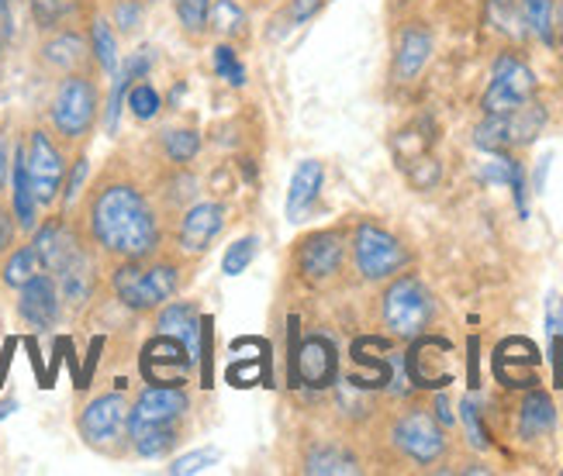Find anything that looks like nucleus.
<instances>
[{"label":"nucleus","mask_w":563,"mask_h":476,"mask_svg":"<svg viewBox=\"0 0 563 476\" xmlns=\"http://www.w3.org/2000/svg\"><path fill=\"white\" fill-rule=\"evenodd\" d=\"M87 221L93 242L118 259L156 256L163 242L156 211L150 208L145 193L129 180H111L97 187L87 208Z\"/></svg>","instance_id":"nucleus-1"},{"label":"nucleus","mask_w":563,"mask_h":476,"mask_svg":"<svg viewBox=\"0 0 563 476\" xmlns=\"http://www.w3.org/2000/svg\"><path fill=\"white\" fill-rule=\"evenodd\" d=\"M187 414V390L153 384L139 394V400L129 411V439L135 453L145 460L166 456L177 445V424Z\"/></svg>","instance_id":"nucleus-2"},{"label":"nucleus","mask_w":563,"mask_h":476,"mask_svg":"<svg viewBox=\"0 0 563 476\" xmlns=\"http://www.w3.org/2000/svg\"><path fill=\"white\" fill-rule=\"evenodd\" d=\"M111 287L118 294V300L129 311H156L163 308L169 297L180 287V269L166 259H121V266L114 269Z\"/></svg>","instance_id":"nucleus-3"},{"label":"nucleus","mask_w":563,"mask_h":476,"mask_svg":"<svg viewBox=\"0 0 563 476\" xmlns=\"http://www.w3.org/2000/svg\"><path fill=\"white\" fill-rule=\"evenodd\" d=\"M380 314L390 335L419 339L432 321V297L415 277H401L384 290Z\"/></svg>","instance_id":"nucleus-4"},{"label":"nucleus","mask_w":563,"mask_h":476,"mask_svg":"<svg viewBox=\"0 0 563 476\" xmlns=\"http://www.w3.org/2000/svg\"><path fill=\"white\" fill-rule=\"evenodd\" d=\"M48 118H53V129L66 142L84 139L97 121V87H93V80L84 77V73H69L53 97Z\"/></svg>","instance_id":"nucleus-5"},{"label":"nucleus","mask_w":563,"mask_h":476,"mask_svg":"<svg viewBox=\"0 0 563 476\" xmlns=\"http://www.w3.org/2000/svg\"><path fill=\"white\" fill-rule=\"evenodd\" d=\"M547 124V111L529 100L519 111H508V114H487V121L477 124L474 142L487 153H501V148H519L536 142V135L543 132Z\"/></svg>","instance_id":"nucleus-6"},{"label":"nucleus","mask_w":563,"mask_h":476,"mask_svg":"<svg viewBox=\"0 0 563 476\" xmlns=\"http://www.w3.org/2000/svg\"><path fill=\"white\" fill-rule=\"evenodd\" d=\"M353 259H356V269L366 280H387L408 263V253L390 232L377 229V224H371V221H363L353 235Z\"/></svg>","instance_id":"nucleus-7"},{"label":"nucleus","mask_w":563,"mask_h":476,"mask_svg":"<svg viewBox=\"0 0 563 476\" xmlns=\"http://www.w3.org/2000/svg\"><path fill=\"white\" fill-rule=\"evenodd\" d=\"M532 97H536L532 69L516 56H501L492 69V84H487V90H484V114L519 111L522 104H529Z\"/></svg>","instance_id":"nucleus-8"},{"label":"nucleus","mask_w":563,"mask_h":476,"mask_svg":"<svg viewBox=\"0 0 563 476\" xmlns=\"http://www.w3.org/2000/svg\"><path fill=\"white\" fill-rule=\"evenodd\" d=\"M24 169H29V180H32L38 204H53L63 180H66V163H63V153L56 148V142L42 129H35L29 135V145H24Z\"/></svg>","instance_id":"nucleus-9"},{"label":"nucleus","mask_w":563,"mask_h":476,"mask_svg":"<svg viewBox=\"0 0 563 476\" xmlns=\"http://www.w3.org/2000/svg\"><path fill=\"white\" fill-rule=\"evenodd\" d=\"M129 400L121 394H101L93 397L80 414V435L93 449H108L129 432Z\"/></svg>","instance_id":"nucleus-10"},{"label":"nucleus","mask_w":563,"mask_h":476,"mask_svg":"<svg viewBox=\"0 0 563 476\" xmlns=\"http://www.w3.org/2000/svg\"><path fill=\"white\" fill-rule=\"evenodd\" d=\"M395 445L401 449V453L415 463H435L439 456L446 453V439H443V429L432 421V414L426 411H408L398 424H395Z\"/></svg>","instance_id":"nucleus-11"},{"label":"nucleus","mask_w":563,"mask_h":476,"mask_svg":"<svg viewBox=\"0 0 563 476\" xmlns=\"http://www.w3.org/2000/svg\"><path fill=\"white\" fill-rule=\"evenodd\" d=\"M190 353L184 348V342L169 339V335H156L142 353V373L150 384H169V387H180L187 377V366H190Z\"/></svg>","instance_id":"nucleus-12"},{"label":"nucleus","mask_w":563,"mask_h":476,"mask_svg":"<svg viewBox=\"0 0 563 476\" xmlns=\"http://www.w3.org/2000/svg\"><path fill=\"white\" fill-rule=\"evenodd\" d=\"M335 377V348L329 339L311 335L290 353V380L305 387H329Z\"/></svg>","instance_id":"nucleus-13"},{"label":"nucleus","mask_w":563,"mask_h":476,"mask_svg":"<svg viewBox=\"0 0 563 476\" xmlns=\"http://www.w3.org/2000/svg\"><path fill=\"white\" fill-rule=\"evenodd\" d=\"M225 229V208L214 204V200H201V204H194L187 214H184V224H180V248L190 256H201L205 248L222 235Z\"/></svg>","instance_id":"nucleus-14"},{"label":"nucleus","mask_w":563,"mask_h":476,"mask_svg":"<svg viewBox=\"0 0 563 476\" xmlns=\"http://www.w3.org/2000/svg\"><path fill=\"white\" fill-rule=\"evenodd\" d=\"M342 266V235L339 232H318L301 242L298 248V269L311 284H322L335 277Z\"/></svg>","instance_id":"nucleus-15"},{"label":"nucleus","mask_w":563,"mask_h":476,"mask_svg":"<svg viewBox=\"0 0 563 476\" xmlns=\"http://www.w3.org/2000/svg\"><path fill=\"white\" fill-rule=\"evenodd\" d=\"M32 245H35V253H38L45 273H59V269H66L73 259H77V256L84 253L80 239L69 232V224H66L63 218L45 221Z\"/></svg>","instance_id":"nucleus-16"},{"label":"nucleus","mask_w":563,"mask_h":476,"mask_svg":"<svg viewBox=\"0 0 563 476\" xmlns=\"http://www.w3.org/2000/svg\"><path fill=\"white\" fill-rule=\"evenodd\" d=\"M18 311L21 318L35 324V329H53L56 318H59V290H56V280L38 273L35 280H29L21 287V297H18Z\"/></svg>","instance_id":"nucleus-17"},{"label":"nucleus","mask_w":563,"mask_h":476,"mask_svg":"<svg viewBox=\"0 0 563 476\" xmlns=\"http://www.w3.org/2000/svg\"><path fill=\"white\" fill-rule=\"evenodd\" d=\"M540 363V353L529 339H508L495 353V373L505 387H532V366Z\"/></svg>","instance_id":"nucleus-18"},{"label":"nucleus","mask_w":563,"mask_h":476,"mask_svg":"<svg viewBox=\"0 0 563 476\" xmlns=\"http://www.w3.org/2000/svg\"><path fill=\"white\" fill-rule=\"evenodd\" d=\"M156 329H159V335L184 342L190 359H198V353H201V314L190 300H177V305L163 308L156 318Z\"/></svg>","instance_id":"nucleus-19"},{"label":"nucleus","mask_w":563,"mask_h":476,"mask_svg":"<svg viewBox=\"0 0 563 476\" xmlns=\"http://www.w3.org/2000/svg\"><path fill=\"white\" fill-rule=\"evenodd\" d=\"M322 184H325V166L318 159H305L298 169H294L290 190H287V218L290 221H301L311 211L318 193H322Z\"/></svg>","instance_id":"nucleus-20"},{"label":"nucleus","mask_w":563,"mask_h":476,"mask_svg":"<svg viewBox=\"0 0 563 476\" xmlns=\"http://www.w3.org/2000/svg\"><path fill=\"white\" fill-rule=\"evenodd\" d=\"M429 56H432V35L426 32V29H405V35H401V42H398V53H395V77L401 80V84H408V80H415L419 73L426 69V63H429Z\"/></svg>","instance_id":"nucleus-21"},{"label":"nucleus","mask_w":563,"mask_h":476,"mask_svg":"<svg viewBox=\"0 0 563 476\" xmlns=\"http://www.w3.org/2000/svg\"><path fill=\"white\" fill-rule=\"evenodd\" d=\"M150 69H153V48H139V53H132V56H129V63L121 66V73L114 77V90H111L108 118H104L108 132H114V129H118V114H121V104H125V93H129L139 80L150 77Z\"/></svg>","instance_id":"nucleus-22"},{"label":"nucleus","mask_w":563,"mask_h":476,"mask_svg":"<svg viewBox=\"0 0 563 476\" xmlns=\"http://www.w3.org/2000/svg\"><path fill=\"white\" fill-rule=\"evenodd\" d=\"M11 200H14V218L24 232L35 229L38 221V200H35V190H32V180H29V169H24V148L18 145V156H14V173H11Z\"/></svg>","instance_id":"nucleus-23"},{"label":"nucleus","mask_w":563,"mask_h":476,"mask_svg":"<svg viewBox=\"0 0 563 476\" xmlns=\"http://www.w3.org/2000/svg\"><path fill=\"white\" fill-rule=\"evenodd\" d=\"M553 424H556L553 400L543 390H532L522 400V411H519V435L522 439H540V435L553 432Z\"/></svg>","instance_id":"nucleus-24"},{"label":"nucleus","mask_w":563,"mask_h":476,"mask_svg":"<svg viewBox=\"0 0 563 476\" xmlns=\"http://www.w3.org/2000/svg\"><path fill=\"white\" fill-rule=\"evenodd\" d=\"M56 277L63 284V294H66L69 305H84V300L90 297V290H93V266H90L87 253H80L66 269H59Z\"/></svg>","instance_id":"nucleus-25"},{"label":"nucleus","mask_w":563,"mask_h":476,"mask_svg":"<svg viewBox=\"0 0 563 476\" xmlns=\"http://www.w3.org/2000/svg\"><path fill=\"white\" fill-rule=\"evenodd\" d=\"M38 273H45V269H42V259L35 253V245H21V248H14V253L4 259V269H0V277H4L8 287H18L21 290L29 280H35Z\"/></svg>","instance_id":"nucleus-26"},{"label":"nucleus","mask_w":563,"mask_h":476,"mask_svg":"<svg viewBox=\"0 0 563 476\" xmlns=\"http://www.w3.org/2000/svg\"><path fill=\"white\" fill-rule=\"evenodd\" d=\"M84 53H87V45L80 35H73V32H63L56 38H48L45 48H42V56L48 66H56V69H77L84 63Z\"/></svg>","instance_id":"nucleus-27"},{"label":"nucleus","mask_w":563,"mask_h":476,"mask_svg":"<svg viewBox=\"0 0 563 476\" xmlns=\"http://www.w3.org/2000/svg\"><path fill=\"white\" fill-rule=\"evenodd\" d=\"M305 473H322V476H350V473H360L356 460L350 453H342V449H332V445H322V449H314V453L308 456V466Z\"/></svg>","instance_id":"nucleus-28"},{"label":"nucleus","mask_w":563,"mask_h":476,"mask_svg":"<svg viewBox=\"0 0 563 476\" xmlns=\"http://www.w3.org/2000/svg\"><path fill=\"white\" fill-rule=\"evenodd\" d=\"M208 24L218 35L239 38L242 32H246V11H242L235 0H214V4L208 8Z\"/></svg>","instance_id":"nucleus-29"},{"label":"nucleus","mask_w":563,"mask_h":476,"mask_svg":"<svg viewBox=\"0 0 563 476\" xmlns=\"http://www.w3.org/2000/svg\"><path fill=\"white\" fill-rule=\"evenodd\" d=\"M90 53L97 63H101L104 73H118V42H114L111 24L101 18H97L93 29H90Z\"/></svg>","instance_id":"nucleus-30"},{"label":"nucleus","mask_w":563,"mask_h":476,"mask_svg":"<svg viewBox=\"0 0 563 476\" xmlns=\"http://www.w3.org/2000/svg\"><path fill=\"white\" fill-rule=\"evenodd\" d=\"M522 14L529 32L540 42H553V0H522Z\"/></svg>","instance_id":"nucleus-31"},{"label":"nucleus","mask_w":563,"mask_h":476,"mask_svg":"<svg viewBox=\"0 0 563 476\" xmlns=\"http://www.w3.org/2000/svg\"><path fill=\"white\" fill-rule=\"evenodd\" d=\"M163 148H166V156L174 163H190L194 156H198L201 139H198V132H190V129H177V132L163 135Z\"/></svg>","instance_id":"nucleus-32"},{"label":"nucleus","mask_w":563,"mask_h":476,"mask_svg":"<svg viewBox=\"0 0 563 476\" xmlns=\"http://www.w3.org/2000/svg\"><path fill=\"white\" fill-rule=\"evenodd\" d=\"M208 8L211 0H174V11L187 35H201L208 29Z\"/></svg>","instance_id":"nucleus-33"},{"label":"nucleus","mask_w":563,"mask_h":476,"mask_svg":"<svg viewBox=\"0 0 563 476\" xmlns=\"http://www.w3.org/2000/svg\"><path fill=\"white\" fill-rule=\"evenodd\" d=\"M129 108H132V114L139 118V121H150V118H156L159 114V108H163V97L156 93V87L153 84H135L132 90H129Z\"/></svg>","instance_id":"nucleus-34"},{"label":"nucleus","mask_w":563,"mask_h":476,"mask_svg":"<svg viewBox=\"0 0 563 476\" xmlns=\"http://www.w3.org/2000/svg\"><path fill=\"white\" fill-rule=\"evenodd\" d=\"M253 256H256V239H253V235L232 242V245H229V253H225V259H222V273H225V277H239V273H246V269H250Z\"/></svg>","instance_id":"nucleus-35"},{"label":"nucleus","mask_w":563,"mask_h":476,"mask_svg":"<svg viewBox=\"0 0 563 476\" xmlns=\"http://www.w3.org/2000/svg\"><path fill=\"white\" fill-rule=\"evenodd\" d=\"M214 73L222 80H229L232 87H242L246 84V69H242V63H239V56H235V48H229V45H218L214 48Z\"/></svg>","instance_id":"nucleus-36"},{"label":"nucleus","mask_w":563,"mask_h":476,"mask_svg":"<svg viewBox=\"0 0 563 476\" xmlns=\"http://www.w3.org/2000/svg\"><path fill=\"white\" fill-rule=\"evenodd\" d=\"M218 463V449H198V453H187L180 460H174L169 466V476H194V473H205Z\"/></svg>","instance_id":"nucleus-37"},{"label":"nucleus","mask_w":563,"mask_h":476,"mask_svg":"<svg viewBox=\"0 0 563 476\" xmlns=\"http://www.w3.org/2000/svg\"><path fill=\"white\" fill-rule=\"evenodd\" d=\"M460 418H463V429H467L474 449H487V432H484V424H481V411L471 397H463V405H460Z\"/></svg>","instance_id":"nucleus-38"},{"label":"nucleus","mask_w":563,"mask_h":476,"mask_svg":"<svg viewBox=\"0 0 563 476\" xmlns=\"http://www.w3.org/2000/svg\"><path fill=\"white\" fill-rule=\"evenodd\" d=\"M508 187H511V197H516L519 218L526 221V218H529V197H526V169H522V163H516V169H511Z\"/></svg>","instance_id":"nucleus-39"},{"label":"nucleus","mask_w":563,"mask_h":476,"mask_svg":"<svg viewBox=\"0 0 563 476\" xmlns=\"http://www.w3.org/2000/svg\"><path fill=\"white\" fill-rule=\"evenodd\" d=\"M69 8V0H32V11L42 24H56Z\"/></svg>","instance_id":"nucleus-40"},{"label":"nucleus","mask_w":563,"mask_h":476,"mask_svg":"<svg viewBox=\"0 0 563 476\" xmlns=\"http://www.w3.org/2000/svg\"><path fill=\"white\" fill-rule=\"evenodd\" d=\"M547 335L550 339L563 335V300L556 294H550V300H547Z\"/></svg>","instance_id":"nucleus-41"},{"label":"nucleus","mask_w":563,"mask_h":476,"mask_svg":"<svg viewBox=\"0 0 563 476\" xmlns=\"http://www.w3.org/2000/svg\"><path fill=\"white\" fill-rule=\"evenodd\" d=\"M322 4H325V0H294V4H290L294 24H305L308 18H314L318 11H322Z\"/></svg>","instance_id":"nucleus-42"},{"label":"nucleus","mask_w":563,"mask_h":476,"mask_svg":"<svg viewBox=\"0 0 563 476\" xmlns=\"http://www.w3.org/2000/svg\"><path fill=\"white\" fill-rule=\"evenodd\" d=\"M11 242H14V218L4 204H0V256L8 253Z\"/></svg>","instance_id":"nucleus-43"},{"label":"nucleus","mask_w":563,"mask_h":476,"mask_svg":"<svg viewBox=\"0 0 563 476\" xmlns=\"http://www.w3.org/2000/svg\"><path fill=\"white\" fill-rule=\"evenodd\" d=\"M84 177H87V159H77V169H73V177H69V184H66V197H73V193L80 190Z\"/></svg>","instance_id":"nucleus-44"},{"label":"nucleus","mask_w":563,"mask_h":476,"mask_svg":"<svg viewBox=\"0 0 563 476\" xmlns=\"http://www.w3.org/2000/svg\"><path fill=\"white\" fill-rule=\"evenodd\" d=\"M550 163H553V156H543L540 166H536V193H543V187H547V169H550Z\"/></svg>","instance_id":"nucleus-45"},{"label":"nucleus","mask_w":563,"mask_h":476,"mask_svg":"<svg viewBox=\"0 0 563 476\" xmlns=\"http://www.w3.org/2000/svg\"><path fill=\"white\" fill-rule=\"evenodd\" d=\"M435 414H439V421H443V424H450V421H453V414H450V405H446V397H439V400H435Z\"/></svg>","instance_id":"nucleus-46"},{"label":"nucleus","mask_w":563,"mask_h":476,"mask_svg":"<svg viewBox=\"0 0 563 476\" xmlns=\"http://www.w3.org/2000/svg\"><path fill=\"white\" fill-rule=\"evenodd\" d=\"M471 387H477V339H471Z\"/></svg>","instance_id":"nucleus-47"},{"label":"nucleus","mask_w":563,"mask_h":476,"mask_svg":"<svg viewBox=\"0 0 563 476\" xmlns=\"http://www.w3.org/2000/svg\"><path fill=\"white\" fill-rule=\"evenodd\" d=\"M4 180H8V148L0 142V187H4Z\"/></svg>","instance_id":"nucleus-48"},{"label":"nucleus","mask_w":563,"mask_h":476,"mask_svg":"<svg viewBox=\"0 0 563 476\" xmlns=\"http://www.w3.org/2000/svg\"><path fill=\"white\" fill-rule=\"evenodd\" d=\"M11 411H14V400H8V405H0V418L11 414Z\"/></svg>","instance_id":"nucleus-49"},{"label":"nucleus","mask_w":563,"mask_h":476,"mask_svg":"<svg viewBox=\"0 0 563 476\" xmlns=\"http://www.w3.org/2000/svg\"><path fill=\"white\" fill-rule=\"evenodd\" d=\"M4 8H8V0H0V14H4Z\"/></svg>","instance_id":"nucleus-50"},{"label":"nucleus","mask_w":563,"mask_h":476,"mask_svg":"<svg viewBox=\"0 0 563 476\" xmlns=\"http://www.w3.org/2000/svg\"><path fill=\"white\" fill-rule=\"evenodd\" d=\"M495 4H501V8H505V4H511V0H495Z\"/></svg>","instance_id":"nucleus-51"},{"label":"nucleus","mask_w":563,"mask_h":476,"mask_svg":"<svg viewBox=\"0 0 563 476\" xmlns=\"http://www.w3.org/2000/svg\"><path fill=\"white\" fill-rule=\"evenodd\" d=\"M560 14H563V8H560Z\"/></svg>","instance_id":"nucleus-52"}]
</instances>
